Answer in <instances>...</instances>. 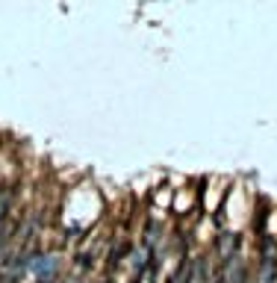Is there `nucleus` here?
<instances>
[{"label":"nucleus","instance_id":"obj_1","mask_svg":"<svg viewBox=\"0 0 277 283\" xmlns=\"http://www.w3.org/2000/svg\"><path fill=\"white\" fill-rule=\"evenodd\" d=\"M183 280H189V266H183V268H180V274L174 277V283H183Z\"/></svg>","mask_w":277,"mask_h":283}]
</instances>
